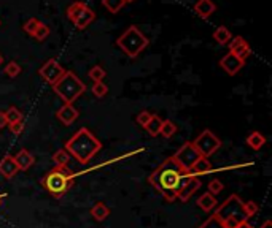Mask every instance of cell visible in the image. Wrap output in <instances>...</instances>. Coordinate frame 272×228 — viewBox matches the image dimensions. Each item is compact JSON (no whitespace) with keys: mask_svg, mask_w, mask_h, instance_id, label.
I'll use <instances>...</instances> for the list:
<instances>
[{"mask_svg":"<svg viewBox=\"0 0 272 228\" xmlns=\"http://www.w3.org/2000/svg\"><path fill=\"white\" fill-rule=\"evenodd\" d=\"M243 60H240L237 56H234L232 52H228V54L220 60V65H222V69L229 75V76H234L237 75L240 70H242V67H243Z\"/></svg>","mask_w":272,"mask_h":228,"instance_id":"4fadbf2b","label":"cell"},{"mask_svg":"<svg viewBox=\"0 0 272 228\" xmlns=\"http://www.w3.org/2000/svg\"><path fill=\"white\" fill-rule=\"evenodd\" d=\"M91 92H93L94 97L102 99V97H105L107 93H108V87H107V84H103V83H94Z\"/></svg>","mask_w":272,"mask_h":228,"instance_id":"4dcf8cb0","label":"cell"},{"mask_svg":"<svg viewBox=\"0 0 272 228\" xmlns=\"http://www.w3.org/2000/svg\"><path fill=\"white\" fill-rule=\"evenodd\" d=\"M131 2H134V0H124V4H131Z\"/></svg>","mask_w":272,"mask_h":228,"instance_id":"7bdbcfd3","label":"cell"},{"mask_svg":"<svg viewBox=\"0 0 272 228\" xmlns=\"http://www.w3.org/2000/svg\"><path fill=\"white\" fill-rule=\"evenodd\" d=\"M207 173H212V164L209 158L201 157L198 162L194 164V167L191 168L188 174H191V176H202V174H207Z\"/></svg>","mask_w":272,"mask_h":228,"instance_id":"ac0fdd59","label":"cell"},{"mask_svg":"<svg viewBox=\"0 0 272 228\" xmlns=\"http://www.w3.org/2000/svg\"><path fill=\"white\" fill-rule=\"evenodd\" d=\"M5 117H7V122L10 125V124H15V122L22 120V113L16 108V106H10V108L5 111Z\"/></svg>","mask_w":272,"mask_h":228,"instance_id":"4316f807","label":"cell"},{"mask_svg":"<svg viewBox=\"0 0 272 228\" xmlns=\"http://www.w3.org/2000/svg\"><path fill=\"white\" fill-rule=\"evenodd\" d=\"M228 45H229V52H232V54L237 56L243 62L247 60V57L252 54V48L247 43V40L239 37V35L234 37V38H231V42Z\"/></svg>","mask_w":272,"mask_h":228,"instance_id":"8fae6325","label":"cell"},{"mask_svg":"<svg viewBox=\"0 0 272 228\" xmlns=\"http://www.w3.org/2000/svg\"><path fill=\"white\" fill-rule=\"evenodd\" d=\"M102 5L115 15V13H118L120 10H123V7L126 4H124V0H102Z\"/></svg>","mask_w":272,"mask_h":228,"instance_id":"f1b7e54d","label":"cell"},{"mask_svg":"<svg viewBox=\"0 0 272 228\" xmlns=\"http://www.w3.org/2000/svg\"><path fill=\"white\" fill-rule=\"evenodd\" d=\"M201 185H202V182H201L199 178L189 176L183 184H181L180 190H178V193H177V198H180L181 201H183V203H186V201L194 195V192H196Z\"/></svg>","mask_w":272,"mask_h":228,"instance_id":"7c38bea8","label":"cell"},{"mask_svg":"<svg viewBox=\"0 0 272 228\" xmlns=\"http://www.w3.org/2000/svg\"><path fill=\"white\" fill-rule=\"evenodd\" d=\"M4 63V57H2V54H0V65Z\"/></svg>","mask_w":272,"mask_h":228,"instance_id":"b9f144b4","label":"cell"},{"mask_svg":"<svg viewBox=\"0 0 272 228\" xmlns=\"http://www.w3.org/2000/svg\"><path fill=\"white\" fill-rule=\"evenodd\" d=\"M161 124H162V119L156 114H153L150 122L145 125V130L150 133L151 137H158L159 135V130H161Z\"/></svg>","mask_w":272,"mask_h":228,"instance_id":"cb8c5ba5","label":"cell"},{"mask_svg":"<svg viewBox=\"0 0 272 228\" xmlns=\"http://www.w3.org/2000/svg\"><path fill=\"white\" fill-rule=\"evenodd\" d=\"M5 198H7V193H0V206L4 205V201H5Z\"/></svg>","mask_w":272,"mask_h":228,"instance_id":"60d3db41","label":"cell"},{"mask_svg":"<svg viewBox=\"0 0 272 228\" xmlns=\"http://www.w3.org/2000/svg\"><path fill=\"white\" fill-rule=\"evenodd\" d=\"M175 132H177V125L172 122L171 119H167V120H162V124H161V130H159V135H162L164 138H171L175 135Z\"/></svg>","mask_w":272,"mask_h":228,"instance_id":"d4e9b609","label":"cell"},{"mask_svg":"<svg viewBox=\"0 0 272 228\" xmlns=\"http://www.w3.org/2000/svg\"><path fill=\"white\" fill-rule=\"evenodd\" d=\"M260 228H272V222H270V220L267 219V220H266V222H264V223H263L261 226H260Z\"/></svg>","mask_w":272,"mask_h":228,"instance_id":"ab89813d","label":"cell"},{"mask_svg":"<svg viewBox=\"0 0 272 228\" xmlns=\"http://www.w3.org/2000/svg\"><path fill=\"white\" fill-rule=\"evenodd\" d=\"M56 117L61 120L64 125H72L76 119H78V110L75 108L73 105L69 103H64L61 108L56 113Z\"/></svg>","mask_w":272,"mask_h":228,"instance_id":"5bb4252c","label":"cell"},{"mask_svg":"<svg viewBox=\"0 0 272 228\" xmlns=\"http://www.w3.org/2000/svg\"><path fill=\"white\" fill-rule=\"evenodd\" d=\"M38 24H40V21L35 19V18H31L29 21H25V24H24V32L29 34V35H34L35 29L38 27Z\"/></svg>","mask_w":272,"mask_h":228,"instance_id":"836d02e7","label":"cell"},{"mask_svg":"<svg viewBox=\"0 0 272 228\" xmlns=\"http://www.w3.org/2000/svg\"><path fill=\"white\" fill-rule=\"evenodd\" d=\"M216 10V5L212 2V0H198V4L194 5V11L196 15L202 19H209Z\"/></svg>","mask_w":272,"mask_h":228,"instance_id":"2e32d148","label":"cell"},{"mask_svg":"<svg viewBox=\"0 0 272 228\" xmlns=\"http://www.w3.org/2000/svg\"><path fill=\"white\" fill-rule=\"evenodd\" d=\"M243 209H245V214H247V217H253L255 214L258 212V205L255 203V201H247V203H243Z\"/></svg>","mask_w":272,"mask_h":228,"instance_id":"d590c367","label":"cell"},{"mask_svg":"<svg viewBox=\"0 0 272 228\" xmlns=\"http://www.w3.org/2000/svg\"><path fill=\"white\" fill-rule=\"evenodd\" d=\"M73 176H75V174L67 167H64V168H56L55 167L53 170L48 171L43 176L42 185L53 197L59 198L72 187Z\"/></svg>","mask_w":272,"mask_h":228,"instance_id":"277c9868","label":"cell"},{"mask_svg":"<svg viewBox=\"0 0 272 228\" xmlns=\"http://www.w3.org/2000/svg\"><path fill=\"white\" fill-rule=\"evenodd\" d=\"M8 122H7V117H5V111H0V128L7 127Z\"/></svg>","mask_w":272,"mask_h":228,"instance_id":"74e56055","label":"cell"},{"mask_svg":"<svg viewBox=\"0 0 272 228\" xmlns=\"http://www.w3.org/2000/svg\"><path fill=\"white\" fill-rule=\"evenodd\" d=\"M150 45V40L140 32L137 25L127 27L123 35L116 40V46H118L127 57H137L142 51Z\"/></svg>","mask_w":272,"mask_h":228,"instance_id":"5b68a950","label":"cell"},{"mask_svg":"<svg viewBox=\"0 0 272 228\" xmlns=\"http://www.w3.org/2000/svg\"><path fill=\"white\" fill-rule=\"evenodd\" d=\"M213 216L225 225V228H234L242 222H247L249 217L243 209V201L237 195H231L225 203H222Z\"/></svg>","mask_w":272,"mask_h":228,"instance_id":"3957f363","label":"cell"},{"mask_svg":"<svg viewBox=\"0 0 272 228\" xmlns=\"http://www.w3.org/2000/svg\"><path fill=\"white\" fill-rule=\"evenodd\" d=\"M15 162H16L19 171H28L29 168L34 167L35 157H34L28 149H21V151L15 155Z\"/></svg>","mask_w":272,"mask_h":228,"instance_id":"e0dca14e","label":"cell"},{"mask_svg":"<svg viewBox=\"0 0 272 228\" xmlns=\"http://www.w3.org/2000/svg\"><path fill=\"white\" fill-rule=\"evenodd\" d=\"M216 205H218L216 198H215L213 195H210L209 192L202 193V195L198 198V206H199L202 211H205V212H210V211H213V209L216 208Z\"/></svg>","mask_w":272,"mask_h":228,"instance_id":"d6986e66","label":"cell"},{"mask_svg":"<svg viewBox=\"0 0 272 228\" xmlns=\"http://www.w3.org/2000/svg\"><path fill=\"white\" fill-rule=\"evenodd\" d=\"M191 174L181 170V167L175 162L174 157H169L150 174L148 181L167 201H174L177 200V193L181 184Z\"/></svg>","mask_w":272,"mask_h":228,"instance_id":"6da1fadb","label":"cell"},{"mask_svg":"<svg viewBox=\"0 0 272 228\" xmlns=\"http://www.w3.org/2000/svg\"><path fill=\"white\" fill-rule=\"evenodd\" d=\"M234 228H253L252 225H249L247 222H242V223H239L237 226H234Z\"/></svg>","mask_w":272,"mask_h":228,"instance_id":"f35d334b","label":"cell"},{"mask_svg":"<svg viewBox=\"0 0 272 228\" xmlns=\"http://www.w3.org/2000/svg\"><path fill=\"white\" fill-rule=\"evenodd\" d=\"M213 38H215V42L218 45H228L231 42L232 35H231L228 27H225V25H220V27H216L215 32H213Z\"/></svg>","mask_w":272,"mask_h":228,"instance_id":"44dd1931","label":"cell"},{"mask_svg":"<svg viewBox=\"0 0 272 228\" xmlns=\"http://www.w3.org/2000/svg\"><path fill=\"white\" fill-rule=\"evenodd\" d=\"M67 18L75 24L76 29L83 30L96 19V13L83 2H73L67 8Z\"/></svg>","mask_w":272,"mask_h":228,"instance_id":"52a82bcc","label":"cell"},{"mask_svg":"<svg viewBox=\"0 0 272 228\" xmlns=\"http://www.w3.org/2000/svg\"><path fill=\"white\" fill-rule=\"evenodd\" d=\"M151 113L150 111H142V113H139L137 114V119H135V122L140 125V127H144L145 128V125L150 122V119H151Z\"/></svg>","mask_w":272,"mask_h":228,"instance_id":"e575fe53","label":"cell"},{"mask_svg":"<svg viewBox=\"0 0 272 228\" xmlns=\"http://www.w3.org/2000/svg\"><path fill=\"white\" fill-rule=\"evenodd\" d=\"M53 162L56 168H64L70 164V154L66 149H59L58 152H55L53 155Z\"/></svg>","mask_w":272,"mask_h":228,"instance_id":"603a6c76","label":"cell"},{"mask_svg":"<svg viewBox=\"0 0 272 228\" xmlns=\"http://www.w3.org/2000/svg\"><path fill=\"white\" fill-rule=\"evenodd\" d=\"M53 89L64 103L72 105L86 90V84L73 72H66Z\"/></svg>","mask_w":272,"mask_h":228,"instance_id":"8992f818","label":"cell"},{"mask_svg":"<svg viewBox=\"0 0 272 228\" xmlns=\"http://www.w3.org/2000/svg\"><path fill=\"white\" fill-rule=\"evenodd\" d=\"M91 216H93L97 222H102L110 216V208L103 203H97V205H94L93 209H91Z\"/></svg>","mask_w":272,"mask_h":228,"instance_id":"7402d4cb","label":"cell"},{"mask_svg":"<svg viewBox=\"0 0 272 228\" xmlns=\"http://www.w3.org/2000/svg\"><path fill=\"white\" fill-rule=\"evenodd\" d=\"M18 171H19V168L15 162V157L5 155L2 160H0V174H2L4 178H7V179L15 178Z\"/></svg>","mask_w":272,"mask_h":228,"instance_id":"9a60e30c","label":"cell"},{"mask_svg":"<svg viewBox=\"0 0 272 228\" xmlns=\"http://www.w3.org/2000/svg\"><path fill=\"white\" fill-rule=\"evenodd\" d=\"M193 144L198 149V152L201 154V157L209 158L212 154H215L220 149V146H222V140H220L213 132L204 130L201 135L193 141Z\"/></svg>","mask_w":272,"mask_h":228,"instance_id":"ba28073f","label":"cell"},{"mask_svg":"<svg viewBox=\"0 0 272 228\" xmlns=\"http://www.w3.org/2000/svg\"><path fill=\"white\" fill-rule=\"evenodd\" d=\"M5 75L10 76V78H16V76H19V75H21V67H19V63L15 62V60L8 62L7 67H5Z\"/></svg>","mask_w":272,"mask_h":228,"instance_id":"f546056e","label":"cell"},{"mask_svg":"<svg viewBox=\"0 0 272 228\" xmlns=\"http://www.w3.org/2000/svg\"><path fill=\"white\" fill-rule=\"evenodd\" d=\"M174 158H175V162L181 167V170H183L185 173H189L191 168L194 167V164L201 158V154L198 152L196 147H194V144L191 141H188L175 152Z\"/></svg>","mask_w":272,"mask_h":228,"instance_id":"9c48e42d","label":"cell"},{"mask_svg":"<svg viewBox=\"0 0 272 228\" xmlns=\"http://www.w3.org/2000/svg\"><path fill=\"white\" fill-rule=\"evenodd\" d=\"M247 144L255 151H260L261 147L266 144V137L260 132H252L250 135L247 137Z\"/></svg>","mask_w":272,"mask_h":228,"instance_id":"ffe728a7","label":"cell"},{"mask_svg":"<svg viewBox=\"0 0 272 228\" xmlns=\"http://www.w3.org/2000/svg\"><path fill=\"white\" fill-rule=\"evenodd\" d=\"M207 189H209V193H210V195L215 197V195H218V193H222V190L225 189V187H223L222 181L213 179V181L209 182V185H207Z\"/></svg>","mask_w":272,"mask_h":228,"instance_id":"1f68e13d","label":"cell"},{"mask_svg":"<svg viewBox=\"0 0 272 228\" xmlns=\"http://www.w3.org/2000/svg\"><path fill=\"white\" fill-rule=\"evenodd\" d=\"M88 76H89V79L93 83H103V78L107 76V73H105V70H103L100 65H96V67H93V69L89 70Z\"/></svg>","mask_w":272,"mask_h":228,"instance_id":"484cf974","label":"cell"},{"mask_svg":"<svg viewBox=\"0 0 272 228\" xmlns=\"http://www.w3.org/2000/svg\"><path fill=\"white\" fill-rule=\"evenodd\" d=\"M100 149H102V143L88 128L78 130L66 143V151L78 160L81 165H86Z\"/></svg>","mask_w":272,"mask_h":228,"instance_id":"7a4b0ae2","label":"cell"},{"mask_svg":"<svg viewBox=\"0 0 272 228\" xmlns=\"http://www.w3.org/2000/svg\"><path fill=\"white\" fill-rule=\"evenodd\" d=\"M64 73H66V70L62 69L61 63H58L56 59H49L46 60L42 67H40V70H38V75H40L45 81L51 86H55L59 79L64 76Z\"/></svg>","mask_w":272,"mask_h":228,"instance_id":"30bf717a","label":"cell"},{"mask_svg":"<svg viewBox=\"0 0 272 228\" xmlns=\"http://www.w3.org/2000/svg\"><path fill=\"white\" fill-rule=\"evenodd\" d=\"M10 130L13 135H21L24 132V120H19V122H15V124H10Z\"/></svg>","mask_w":272,"mask_h":228,"instance_id":"8d00e7d4","label":"cell"},{"mask_svg":"<svg viewBox=\"0 0 272 228\" xmlns=\"http://www.w3.org/2000/svg\"><path fill=\"white\" fill-rule=\"evenodd\" d=\"M49 34H51V30H49V27L46 24H43V22H40L38 24V27L35 29V32H34V38L35 40H38V42H45V40L49 37Z\"/></svg>","mask_w":272,"mask_h":228,"instance_id":"83f0119b","label":"cell"},{"mask_svg":"<svg viewBox=\"0 0 272 228\" xmlns=\"http://www.w3.org/2000/svg\"><path fill=\"white\" fill-rule=\"evenodd\" d=\"M199 228H225V225L220 222L215 216H210L209 219H207Z\"/></svg>","mask_w":272,"mask_h":228,"instance_id":"d6a6232c","label":"cell"}]
</instances>
